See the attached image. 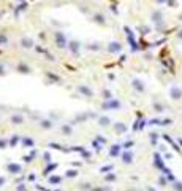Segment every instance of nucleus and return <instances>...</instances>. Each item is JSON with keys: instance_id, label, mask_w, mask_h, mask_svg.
I'll list each match as a JSON object with an SVG mask.
<instances>
[{"instance_id": "obj_14", "label": "nucleus", "mask_w": 182, "mask_h": 191, "mask_svg": "<svg viewBox=\"0 0 182 191\" xmlns=\"http://www.w3.org/2000/svg\"><path fill=\"white\" fill-rule=\"evenodd\" d=\"M21 145L27 147V148H32V147H35V140L30 137H21Z\"/></svg>"}, {"instance_id": "obj_8", "label": "nucleus", "mask_w": 182, "mask_h": 191, "mask_svg": "<svg viewBox=\"0 0 182 191\" xmlns=\"http://www.w3.org/2000/svg\"><path fill=\"white\" fill-rule=\"evenodd\" d=\"M60 132L63 135H67V137H68V135H72L73 134V124H72V123H65V124H62L60 126Z\"/></svg>"}, {"instance_id": "obj_35", "label": "nucleus", "mask_w": 182, "mask_h": 191, "mask_svg": "<svg viewBox=\"0 0 182 191\" xmlns=\"http://www.w3.org/2000/svg\"><path fill=\"white\" fill-rule=\"evenodd\" d=\"M0 75H5V67L0 64Z\"/></svg>"}, {"instance_id": "obj_6", "label": "nucleus", "mask_w": 182, "mask_h": 191, "mask_svg": "<svg viewBox=\"0 0 182 191\" xmlns=\"http://www.w3.org/2000/svg\"><path fill=\"white\" fill-rule=\"evenodd\" d=\"M6 170L10 174H13V175H18V174L22 172V166L18 164V162H8V164H6Z\"/></svg>"}, {"instance_id": "obj_18", "label": "nucleus", "mask_w": 182, "mask_h": 191, "mask_svg": "<svg viewBox=\"0 0 182 191\" xmlns=\"http://www.w3.org/2000/svg\"><path fill=\"white\" fill-rule=\"evenodd\" d=\"M114 131H116V134H124L125 132V129H127V128H125V124H122V123H114Z\"/></svg>"}, {"instance_id": "obj_26", "label": "nucleus", "mask_w": 182, "mask_h": 191, "mask_svg": "<svg viewBox=\"0 0 182 191\" xmlns=\"http://www.w3.org/2000/svg\"><path fill=\"white\" fill-rule=\"evenodd\" d=\"M51 159H52L51 153H49V151H45V153H43V161H45V162H51Z\"/></svg>"}, {"instance_id": "obj_10", "label": "nucleus", "mask_w": 182, "mask_h": 191, "mask_svg": "<svg viewBox=\"0 0 182 191\" xmlns=\"http://www.w3.org/2000/svg\"><path fill=\"white\" fill-rule=\"evenodd\" d=\"M35 43H33V40L30 38V37H22L21 38V46L22 48H25V49H29V48H32Z\"/></svg>"}, {"instance_id": "obj_37", "label": "nucleus", "mask_w": 182, "mask_h": 191, "mask_svg": "<svg viewBox=\"0 0 182 191\" xmlns=\"http://www.w3.org/2000/svg\"><path fill=\"white\" fill-rule=\"evenodd\" d=\"M5 182H6V179H5V177H0V186H2V185H5Z\"/></svg>"}, {"instance_id": "obj_5", "label": "nucleus", "mask_w": 182, "mask_h": 191, "mask_svg": "<svg viewBox=\"0 0 182 191\" xmlns=\"http://www.w3.org/2000/svg\"><path fill=\"white\" fill-rule=\"evenodd\" d=\"M97 115L95 113H86V112H82V113H79V115H76L75 116V119H73V124H76V123H84V121H87L89 118H95Z\"/></svg>"}, {"instance_id": "obj_16", "label": "nucleus", "mask_w": 182, "mask_h": 191, "mask_svg": "<svg viewBox=\"0 0 182 191\" xmlns=\"http://www.w3.org/2000/svg\"><path fill=\"white\" fill-rule=\"evenodd\" d=\"M55 169H57V164H55V162H48V166L45 167V170H43V174L48 177L52 170H55Z\"/></svg>"}, {"instance_id": "obj_28", "label": "nucleus", "mask_w": 182, "mask_h": 191, "mask_svg": "<svg viewBox=\"0 0 182 191\" xmlns=\"http://www.w3.org/2000/svg\"><path fill=\"white\" fill-rule=\"evenodd\" d=\"M78 175V170H67V174H65V177H68V179H70V177H76Z\"/></svg>"}, {"instance_id": "obj_1", "label": "nucleus", "mask_w": 182, "mask_h": 191, "mask_svg": "<svg viewBox=\"0 0 182 191\" xmlns=\"http://www.w3.org/2000/svg\"><path fill=\"white\" fill-rule=\"evenodd\" d=\"M54 40H55V45H57L59 48H62V49L68 46V40H67L65 34L60 32V30H57V32L54 34Z\"/></svg>"}, {"instance_id": "obj_19", "label": "nucleus", "mask_w": 182, "mask_h": 191, "mask_svg": "<svg viewBox=\"0 0 182 191\" xmlns=\"http://www.w3.org/2000/svg\"><path fill=\"white\" fill-rule=\"evenodd\" d=\"M37 156V150H32V153L30 155H27V156H24L22 159H24V162H25V164H30V162L33 161V158Z\"/></svg>"}, {"instance_id": "obj_23", "label": "nucleus", "mask_w": 182, "mask_h": 191, "mask_svg": "<svg viewBox=\"0 0 182 191\" xmlns=\"http://www.w3.org/2000/svg\"><path fill=\"white\" fill-rule=\"evenodd\" d=\"M133 88H136V89H139V91H143V89H144L139 80H133Z\"/></svg>"}, {"instance_id": "obj_25", "label": "nucleus", "mask_w": 182, "mask_h": 191, "mask_svg": "<svg viewBox=\"0 0 182 191\" xmlns=\"http://www.w3.org/2000/svg\"><path fill=\"white\" fill-rule=\"evenodd\" d=\"M8 145H10V140H6V139H0V150L6 148Z\"/></svg>"}, {"instance_id": "obj_34", "label": "nucleus", "mask_w": 182, "mask_h": 191, "mask_svg": "<svg viewBox=\"0 0 182 191\" xmlns=\"http://www.w3.org/2000/svg\"><path fill=\"white\" fill-rule=\"evenodd\" d=\"M81 155H82V158H87V159L90 158V153H89V151H86V150H84V151H82Z\"/></svg>"}, {"instance_id": "obj_38", "label": "nucleus", "mask_w": 182, "mask_h": 191, "mask_svg": "<svg viewBox=\"0 0 182 191\" xmlns=\"http://www.w3.org/2000/svg\"><path fill=\"white\" fill-rule=\"evenodd\" d=\"M124 147H125V148H130V147H132V142H127V143H125Z\"/></svg>"}, {"instance_id": "obj_33", "label": "nucleus", "mask_w": 182, "mask_h": 191, "mask_svg": "<svg viewBox=\"0 0 182 191\" xmlns=\"http://www.w3.org/2000/svg\"><path fill=\"white\" fill-rule=\"evenodd\" d=\"M16 191H27V186H25V185H19V186L16 188Z\"/></svg>"}, {"instance_id": "obj_9", "label": "nucleus", "mask_w": 182, "mask_h": 191, "mask_svg": "<svg viewBox=\"0 0 182 191\" xmlns=\"http://www.w3.org/2000/svg\"><path fill=\"white\" fill-rule=\"evenodd\" d=\"M70 46V51H72V54H75V56H79V49H81V43L79 42H76V40H75V42H70L68 43Z\"/></svg>"}, {"instance_id": "obj_30", "label": "nucleus", "mask_w": 182, "mask_h": 191, "mask_svg": "<svg viewBox=\"0 0 182 191\" xmlns=\"http://www.w3.org/2000/svg\"><path fill=\"white\" fill-rule=\"evenodd\" d=\"M109 170H113V164H111V166H105V167L100 169V172H103V174H106V172H109Z\"/></svg>"}, {"instance_id": "obj_36", "label": "nucleus", "mask_w": 182, "mask_h": 191, "mask_svg": "<svg viewBox=\"0 0 182 191\" xmlns=\"http://www.w3.org/2000/svg\"><path fill=\"white\" fill-rule=\"evenodd\" d=\"M0 43H6V37H3V35H0Z\"/></svg>"}, {"instance_id": "obj_15", "label": "nucleus", "mask_w": 182, "mask_h": 191, "mask_svg": "<svg viewBox=\"0 0 182 191\" xmlns=\"http://www.w3.org/2000/svg\"><path fill=\"white\" fill-rule=\"evenodd\" d=\"M62 180H63V177H60V175H51L49 179H48L49 185H60Z\"/></svg>"}, {"instance_id": "obj_31", "label": "nucleus", "mask_w": 182, "mask_h": 191, "mask_svg": "<svg viewBox=\"0 0 182 191\" xmlns=\"http://www.w3.org/2000/svg\"><path fill=\"white\" fill-rule=\"evenodd\" d=\"M90 191H109V188H102V186L97 188V186H95V188H92Z\"/></svg>"}, {"instance_id": "obj_32", "label": "nucleus", "mask_w": 182, "mask_h": 191, "mask_svg": "<svg viewBox=\"0 0 182 191\" xmlns=\"http://www.w3.org/2000/svg\"><path fill=\"white\" fill-rule=\"evenodd\" d=\"M95 140H98L100 143H106V139H105V137H102V135H97Z\"/></svg>"}, {"instance_id": "obj_11", "label": "nucleus", "mask_w": 182, "mask_h": 191, "mask_svg": "<svg viewBox=\"0 0 182 191\" xmlns=\"http://www.w3.org/2000/svg\"><path fill=\"white\" fill-rule=\"evenodd\" d=\"M40 126L41 129H51L54 126V121L51 118H43V119H40Z\"/></svg>"}, {"instance_id": "obj_13", "label": "nucleus", "mask_w": 182, "mask_h": 191, "mask_svg": "<svg viewBox=\"0 0 182 191\" xmlns=\"http://www.w3.org/2000/svg\"><path fill=\"white\" fill-rule=\"evenodd\" d=\"M120 49H122V45L119 42H111L109 46H108V51L109 53H119Z\"/></svg>"}, {"instance_id": "obj_7", "label": "nucleus", "mask_w": 182, "mask_h": 191, "mask_svg": "<svg viewBox=\"0 0 182 191\" xmlns=\"http://www.w3.org/2000/svg\"><path fill=\"white\" fill-rule=\"evenodd\" d=\"M97 123H98V126L100 128H108V126H111V124H113V119H111L109 116H98V118H97Z\"/></svg>"}, {"instance_id": "obj_20", "label": "nucleus", "mask_w": 182, "mask_h": 191, "mask_svg": "<svg viewBox=\"0 0 182 191\" xmlns=\"http://www.w3.org/2000/svg\"><path fill=\"white\" fill-rule=\"evenodd\" d=\"M119 151H120V145H113V148L109 150V156H117L119 155Z\"/></svg>"}, {"instance_id": "obj_39", "label": "nucleus", "mask_w": 182, "mask_h": 191, "mask_svg": "<svg viewBox=\"0 0 182 191\" xmlns=\"http://www.w3.org/2000/svg\"><path fill=\"white\" fill-rule=\"evenodd\" d=\"M2 15H3V13H2V11H0V18H2Z\"/></svg>"}, {"instance_id": "obj_22", "label": "nucleus", "mask_w": 182, "mask_h": 191, "mask_svg": "<svg viewBox=\"0 0 182 191\" xmlns=\"http://www.w3.org/2000/svg\"><path fill=\"white\" fill-rule=\"evenodd\" d=\"M102 94H103V99H105V100L113 99V92H111L109 89H103V92H102Z\"/></svg>"}, {"instance_id": "obj_24", "label": "nucleus", "mask_w": 182, "mask_h": 191, "mask_svg": "<svg viewBox=\"0 0 182 191\" xmlns=\"http://www.w3.org/2000/svg\"><path fill=\"white\" fill-rule=\"evenodd\" d=\"M18 142H21V137H18V135H15L11 140H10V147H16V143Z\"/></svg>"}, {"instance_id": "obj_21", "label": "nucleus", "mask_w": 182, "mask_h": 191, "mask_svg": "<svg viewBox=\"0 0 182 191\" xmlns=\"http://www.w3.org/2000/svg\"><path fill=\"white\" fill-rule=\"evenodd\" d=\"M93 21H95V22H98L100 26H105V24H106V21H105V16H103V15H95V16H93Z\"/></svg>"}, {"instance_id": "obj_17", "label": "nucleus", "mask_w": 182, "mask_h": 191, "mask_svg": "<svg viewBox=\"0 0 182 191\" xmlns=\"http://www.w3.org/2000/svg\"><path fill=\"white\" fill-rule=\"evenodd\" d=\"M122 161L125 162V164H130V162L133 161V153H130V151H125V153L122 155Z\"/></svg>"}, {"instance_id": "obj_29", "label": "nucleus", "mask_w": 182, "mask_h": 191, "mask_svg": "<svg viewBox=\"0 0 182 191\" xmlns=\"http://www.w3.org/2000/svg\"><path fill=\"white\" fill-rule=\"evenodd\" d=\"M105 179H106V182H114V180H116V175H114V174H108Z\"/></svg>"}, {"instance_id": "obj_27", "label": "nucleus", "mask_w": 182, "mask_h": 191, "mask_svg": "<svg viewBox=\"0 0 182 191\" xmlns=\"http://www.w3.org/2000/svg\"><path fill=\"white\" fill-rule=\"evenodd\" d=\"M92 188H93V186H92L90 183H82V185H81V191H90Z\"/></svg>"}, {"instance_id": "obj_2", "label": "nucleus", "mask_w": 182, "mask_h": 191, "mask_svg": "<svg viewBox=\"0 0 182 191\" xmlns=\"http://www.w3.org/2000/svg\"><path fill=\"white\" fill-rule=\"evenodd\" d=\"M102 108H103V110H119V108H120V102L113 97L109 100H105L102 104Z\"/></svg>"}, {"instance_id": "obj_12", "label": "nucleus", "mask_w": 182, "mask_h": 191, "mask_svg": "<svg viewBox=\"0 0 182 191\" xmlns=\"http://www.w3.org/2000/svg\"><path fill=\"white\" fill-rule=\"evenodd\" d=\"M18 72L19 73H24V75H29V73H32V69L27 64H18Z\"/></svg>"}, {"instance_id": "obj_4", "label": "nucleus", "mask_w": 182, "mask_h": 191, "mask_svg": "<svg viewBox=\"0 0 182 191\" xmlns=\"http://www.w3.org/2000/svg\"><path fill=\"white\" fill-rule=\"evenodd\" d=\"M10 123H11V124H15V126H21V124L25 123V116L21 115V113H13L10 116Z\"/></svg>"}, {"instance_id": "obj_3", "label": "nucleus", "mask_w": 182, "mask_h": 191, "mask_svg": "<svg viewBox=\"0 0 182 191\" xmlns=\"http://www.w3.org/2000/svg\"><path fill=\"white\" fill-rule=\"evenodd\" d=\"M78 92L81 94V96H84V97H89V99H92L93 97V89L90 88V86H87V85H79L78 86Z\"/></svg>"}]
</instances>
